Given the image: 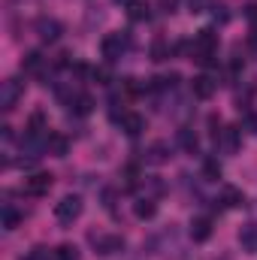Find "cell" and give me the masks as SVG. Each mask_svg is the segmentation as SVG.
Returning <instances> with one entry per match:
<instances>
[{"instance_id":"cell-6","label":"cell","mask_w":257,"mask_h":260,"mask_svg":"<svg viewBox=\"0 0 257 260\" xmlns=\"http://www.w3.org/2000/svg\"><path fill=\"white\" fill-rule=\"evenodd\" d=\"M91 245H94V251L103 254V257L124 251V239H121V236H94V233H91Z\"/></svg>"},{"instance_id":"cell-3","label":"cell","mask_w":257,"mask_h":260,"mask_svg":"<svg viewBox=\"0 0 257 260\" xmlns=\"http://www.w3.org/2000/svg\"><path fill=\"white\" fill-rule=\"evenodd\" d=\"M79 215H82V200H79V197L67 194L55 203V218H58V224H73Z\"/></svg>"},{"instance_id":"cell-5","label":"cell","mask_w":257,"mask_h":260,"mask_svg":"<svg viewBox=\"0 0 257 260\" xmlns=\"http://www.w3.org/2000/svg\"><path fill=\"white\" fill-rule=\"evenodd\" d=\"M37 37L43 40V43H55V40H61V34H64V27H61V21H55V18H37Z\"/></svg>"},{"instance_id":"cell-30","label":"cell","mask_w":257,"mask_h":260,"mask_svg":"<svg viewBox=\"0 0 257 260\" xmlns=\"http://www.w3.org/2000/svg\"><path fill=\"white\" fill-rule=\"evenodd\" d=\"M103 206H106V209L115 206V191H103Z\"/></svg>"},{"instance_id":"cell-28","label":"cell","mask_w":257,"mask_h":260,"mask_svg":"<svg viewBox=\"0 0 257 260\" xmlns=\"http://www.w3.org/2000/svg\"><path fill=\"white\" fill-rule=\"evenodd\" d=\"M212 15H215V21H221V24H224V21L230 18V12H227V6H224V3H218V6H212Z\"/></svg>"},{"instance_id":"cell-14","label":"cell","mask_w":257,"mask_h":260,"mask_svg":"<svg viewBox=\"0 0 257 260\" xmlns=\"http://www.w3.org/2000/svg\"><path fill=\"white\" fill-rule=\"evenodd\" d=\"M121 130H124L130 139H133V136H139V133L145 130V118H142L139 112H127V115L121 118Z\"/></svg>"},{"instance_id":"cell-2","label":"cell","mask_w":257,"mask_h":260,"mask_svg":"<svg viewBox=\"0 0 257 260\" xmlns=\"http://www.w3.org/2000/svg\"><path fill=\"white\" fill-rule=\"evenodd\" d=\"M127 49H130V34L127 30H121V34H106L103 43H100V52H103L106 61H118Z\"/></svg>"},{"instance_id":"cell-1","label":"cell","mask_w":257,"mask_h":260,"mask_svg":"<svg viewBox=\"0 0 257 260\" xmlns=\"http://www.w3.org/2000/svg\"><path fill=\"white\" fill-rule=\"evenodd\" d=\"M218 55V34L212 27H203L191 43V61H197L200 67H212Z\"/></svg>"},{"instance_id":"cell-32","label":"cell","mask_w":257,"mask_h":260,"mask_svg":"<svg viewBox=\"0 0 257 260\" xmlns=\"http://www.w3.org/2000/svg\"><path fill=\"white\" fill-rule=\"evenodd\" d=\"M245 18H248V21H257V3L245 6Z\"/></svg>"},{"instance_id":"cell-7","label":"cell","mask_w":257,"mask_h":260,"mask_svg":"<svg viewBox=\"0 0 257 260\" xmlns=\"http://www.w3.org/2000/svg\"><path fill=\"white\" fill-rule=\"evenodd\" d=\"M49 188H52V176L49 173H37V176L24 179V194H30V197L49 194Z\"/></svg>"},{"instance_id":"cell-20","label":"cell","mask_w":257,"mask_h":260,"mask_svg":"<svg viewBox=\"0 0 257 260\" xmlns=\"http://www.w3.org/2000/svg\"><path fill=\"white\" fill-rule=\"evenodd\" d=\"M127 18L130 21H148V6L142 0H130L127 3Z\"/></svg>"},{"instance_id":"cell-8","label":"cell","mask_w":257,"mask_h":260,"mask_svg":"<svg viewBox=\"0 0 257 260\" xmlns=\"http://www.w3.org/2000/svg\"><path fill=\"white\" fill-rule=\"evenodd\" d=\"M215 88H218V82H215L212 76H206V73H203V76H197V79L191 82V91H194V97H197V100H209V97L215 94Z\"/></svg>"},{"instance_id":"cell-11","label":"cell","mask_w":257,"mask_h":260,"mask_svg":"<svg viewBox=\"0 0 257 260\" xmlns=\"http://www.w3.org/2000/svg\"><path fill=\"white\" fill-rule=\"evenodd\" d=\"M239 127H224L221 130V136H218V145L227 151V154H236L239 151Z\"/></svg>"},{"instance_id":"cell-15","label":"cell","mask_w":257,"mask_h":260,"mask_svg":"<svg viewBox=\"0 0 257 260\" xmlns=\"http://www.w3.org/2000/svg\"><path fill=\"white\" fill-rule=\"evenodd\" d=\"M176 142H179L188 154H197V148H200V139H197V133H194L191 127H179V133H176Z\"/></svg>"},{"instance_id":"cell-10","label":"cell","mask_w":257,"mask_h":260,"mask_svg":"<svg viewBox=\"0 0 257 260\" xmlns=\"http://www.w3.org/2000/svg\"><path fill=\"white\" fill-rule=\"evenodd\" d=\"M21 70H24L27 76H43V70H46L43 52H27V55L21 58Z\"/></svg>"},{"instance_id":"cell-13","label":"cell","mask_w":257,"mask_h":260,"mask_svg":"<svg viewBox=\"0 0 257 260\" xmlns=\"http://www.w3.org/2000/svg\"><path fill=\"white\" fill-rule=\"evenodd\" d=\"M188 233H191L194 242H206V239L212 236V218H194Z\"/></svg>"},{"instance_id":"cell-17","label":"cell","mask_w":257,"mask_h":260,"mask_svg":"<svg viewBox=\"0 0 257 260\" xmlns=\"http://www.w3.org/2000/svg\"><path fill=\"white\" fill-rule=\"evenodd\" d=\"M46 148L52 151V154H58V157H64L67 148H70V142H67L64 133H49V139H46Z\"/></svg>"},{"instance_id":"cell-27","label":"cell","mask_w":257,"mask_h":260,"mask_svg":"<svg viewBox=\"0 0 257 260\" xmlns=\"http://www.w3.org/2000/svg\"><path fill=\"white\" fill-rule=\"evenodd\" d=\"M215 6V0H188V9H191L194 15H200V12H209Z\"/></svg>"},{"instance_id":"cell-9","label":"cell","mask_w":257,"mask_h":260,"mask_svg":"<svg viewBox=\"0 0 257 260\" xmlns=\"http://www.w3.org/2000/svg\"><path fill=\"white\" fill-rule=\"evenodd\" d=\"M67 106H70V112H73L76 118H85V115H91V109H94V100H91L88 94H73V97L67 100Z\"/></svg>"},{"instance_id":"cell-19","label":"cell","mask_w":257,"mask_h":260,"mask_svg":"<svg viewBox=\"0 0 257 260\" xmlns=\"http://www.w3.org/2000/svg\"><path fill=\"white\" fill-rule=\"evenodd\" d=\"M154 212H157V206L145 197V200H136L133 203V215L136 218H142V221H148V218H154Z\"/></svg>"},{"instance_id":"cell-23","label":"cell","mask_w":257,"mask_h":260,"mask_svg":"<svg viewBox=\"0 0 257 260\" xmlns=\"http://www.w3.org/2000/svg\"><path fill=\"white\" fill-rule=\"evenodd\" d=\"M18 224H21V212H15V209L6 203V206H3V230H15Z\"/></svg>"},{"instance_id":"cell-31","label":"cell","mask_w":257,"mask_h":260,"mask_svg":"<svg viewBox=\"0 0 257 260\" xmlns=\"http://www.w3.org/2000/svg\"><path fill=\"white\" fill-rule=\"evenodd\" d=\"M176 3H179V0H157V6H160L164 12H173V9H176Z\"/></svg>"},{"instance_id":"cell-22","label":"cell","mask_w":257,"mask_h":260,"mask_svg":"<svg viewBox=\"0 0 257 260\" xmlns=\"http://www.w3.org/2000/svg\"><path fill=\"white\" fill-rule=\"evenodd\" d=\"M203 179H206V182L221 179V164H218L215 157H206V160H203Z\"/></svg>"},{"instance_id":"cell-12","label":"cell","mask_w":257,"mask_h":260,"mask_svg":"<svg viewBox=\"0 0 257 260\" xmlns=\"http://www.w3.org/2000/svg\"><path fill=\"white\" fill-rule=\"evenodd\" d=\"M145 160L154 164V167L167 164V160H170V145H167V142H151V145L145 148Z\"/></svg>"},{"instance_id":"cell-4","label":"cell","mask_w":257,"mask_h":260,"mask_svg":"<svg viewBox=\"0 0 257 260\" xmlns=\"http://www.w3.org/2000/svg\"><path fill=\"white\" fill-rule=\"evenodd\" d=\"M21 94H24V85H21L18 79H6V82L0 85V106H3L6 112H12V109L18 106Z\"/></svg>"},{"instance_id":"cell-25","label":"cell","mask_w":257,"mask_h":260,"mask_svg":"<svg viewBox=\"0 0 257 260\" xmlns=\"http://www.w3.org/2000/svg\"><path fill=\"white\" fill-rule=\"evenodd\" d=\"M55 260H79V248L70 245V242H64V245L55 248Z\"/></svg>"},{"instance_id":"cell-24","label":"cell","mask_w":257,"mask_h":260,"mask_svg":"<svg viewBox=\"0 0 257 260\" xmlns=\"http://www.w3.org/2000/svg\"><path fill=\"white\" fill-rule=\"evenodd\" d=\"M170 55H173V49H170L164 40H154V43H151V61H157V64H160V61H167Z\"/></svg>"},{"instance_id":"cell-16","label":"cell","mask_w":257,"mask_h":260,"mask_svg":"<svg viewBox=\"0 0 257 260\" xmlns=\"http://www.w3.org/2000/svg\"><path fill=\"white\" fill-rule=\"evenodd\" d=\"M239 245L254 254L257 251V224H245V227L239 230Z\"/></svg>"},{"instance_id":"cell-21","label":"cell","mask_w":257,"mask_h":260,"mask_svg":"<svg viewBox=\"0 0 257 260\" xmlns=\"http://www.w3.org/2000/svg\"><path fill=\"white\" fill-rule=\"evenodd\" d=\"M176 85H179V73H167V76L151 79V88H154V91H173Z\"/></svg>"},{"instance_id":"cell-18","label":"cell","mask_w":257,"mask_h":260,"mask_svg":"<svg viewBox=\"0 0 257 260\" xmlns=\"http://www.w3.org/2000/svg\"><path fill=\"white\" fill-rule=\"evenodd\" d=\"M221 203H224L227 209H236V206H242V203H245V197H242V191H239V188L227 185V188L221 191Z\"/></svg>"},{"instance_id":"cell-26","label":"cell","mask_w":257,"mask_h":260,"mask_svg":"<svg viewBox=\"0 0 257 260\" xmlns=\"http://www.w3.org/2000/svg\"><path fill=\"white\" fill-rule=\"evenodd\" d=\"M52 257H55V251H49L46 245H34V248H30L21 260H52Z\"/></svg>"},{"instance_id":"cell-29","label":"cell","mask_w":257,"mask_h":260,"mask_svg":"<svg viewBox=\"0 0 257 260\" xmlns=\"http://www.w3.org/2000/svg\"><path fill=\"white\" fill-rule=\"evenodd\" d=\"M91 76H94L100 85H109V73H106V70H91Z\"/></svg>"}]
</instances>
